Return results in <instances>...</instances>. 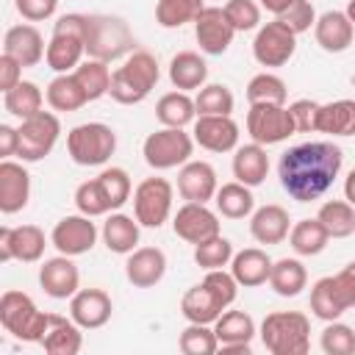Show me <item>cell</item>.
<instances>
[{
  "instance_id": "obj_21",
  "label": "cell",
  "mask_w": 355,
  "mask_h": 355,
  "mask_svg": "<svg viewBox=\"0 0 355 355\" xmlns=\"http://www.w3.org/2000/svg\"><path fill=\"white\" fill-rule=\"evenodd\" d=\"M166 275V255L158 247H136L125 261V277L136 288H153Z\"/></svg>"
},
{
  "instance_id": "obj_51",
  "label": "cell",
  "mask_w": 355,
  "mask_h": 355,
  "mask_svg": "<svg viewBox=\"0 0 355 355\" xmlns=\"http://www.w3.org/2000/svg\"><path fill=\"white\" fill-rule=\"evenodd\" d=\"M222 8L227 14L230 25L236 28V33L261 28V3H255V0H227Z\"/></svg>"
},
{
  "instance_id": "obj_32",
  "label": "cell",
  "mask_w": 355,
  "mask_h": 355,
  "mask_svg": "<svg viewBox=\"0 0 355 355\" xmlns=\"http://www.w3.org/2000/svg\"><path fill=\"white\" fill-rule=\"evenodd\" d=\"M44 97H47V105H50L53 111H58V114H72V111H78V108H83V105L89 103V97H86L83 86L78 83L75 72L55 75V78L47 83Z\"/></svg>"
},
{
  "instance_id": "obj_52",
  "label": "cell",
  "mask_w": 355,
  "mask_h": 355,
  "mask_svg": "<svg viewBox=\"0 0 355 355\" xmlns=\"http://www.w3.org/2000/svg\"><path fill=\"white\" fill-rule=\"evenodd\" d=\"M277 19L286 22V25L300 36V33H305V31H311V28L316 25V8H313L311 0H294Z\"/></svg>"
},
{
  "instance_id": "obj_31",
  "label": "cell",
  "mask_w": 355,
  "mask_h": 355,
  "mask_svg": "<svg viewBox=\"0 0 355 355\" xmlns=\"http://www.w3.org/2000/svg\"><path fill=\"white\" fill-rule=\"evenodd\" d=\"M169 80L180 92L202 89L205 80H208V64H205V58L200 53H194V50L175 53L172 61H169Z\"/></svg>"
},
{
  "instance_id": "obj_26",
  "label": "cell",
  "mask_w": 355,
  "mask_h": 355,
  "mask_svg": "<svg viewBox=\"0 0 355 355\" xmlns=\"http://www.w3.org/2000/svg\"><path fill=\"white\" fill-rule=\"evenodd\" d=\"M250 233L258 244H280L291 233V219L283 205H261L250 216Z\"/></svg>"
},
{
  "instance_id": "obj_14",
  "label": "cell",
  "mask_w": 355,
  "mask_h": 355,
  "mask_svg": "<svg viewBox=\"0 0 355 355\" xmlns=\"http://www.w3.org/2000/svg\"><path fill=\"white\" fill-rule=\"evenodd\" d=\"M94 241H97V225L92 222V216H86L80 211L58 219L55 227H53V233H50V244L61 255H69V258H78V255L92 252Z\"/></svg>"
},
{
  "instance_id": "obj_13",
  "label": "cell",
  "mask_w": 355,
  "mask_h": 355,
  "mask_svg": "<svg viewBox=\"0 0 355 355\" xmlns=\"http://www.w3.org/2000/svg\"><path fill=\"white\" fill-rule=\"evenodd\" d=\"M297 50V33L280 22L277 17L272 22H263L255 31L252 39V58L261 67H286Z\"/></svg>"
},
{
  "instance_id": "obj_6",
  "label": "cell",
  "mask_w": 355,
  "mask_h": 355,
  "mask_svg": "<svg viewBox=\"0 0 355 355\" xmlns=\"http://www.w3.org/2000/svg\"><path fill=\"white\" fill-rule=\"evenodd\" d=\"M258 336L272 355H305L311 347V322L300 311H275L266 313Z\"/></svg>"
},
{
  "instance_id": "obj_24",
  "label": "cell",
  "mask_w": 355,
  "mask_h": 355,
  "mask_svg": "<svg viewBox=\"0 0 355 355\" xmlns=\"http://www.w3.org/2000/svg\"><path fill=\"white\" fill-rule=\"evenodd\" d=\"M31 200V175L22 164L3 158L0 161V211L17 214Z\"/></svg>"
},
{
  "instance_id": "obj_38",
  "label": "cell",
  "mask_w": 355,
  "mask_h": 355,
  "mask_svg": "<svg viewBox=\"0 0 355 355\" xmlns=\"http://www.w3.org/2000/svg\"><path fill=\"white\" fill-rule=\"evenodd\" d=\"M330 241V233L324 230V225L313 216V219H300L291 225V233H288V244L297 255H319Z\"/></svg>"
},
{
  "instance_id": "obj_40",
  "label": "cell",
  "mask_w": 355,
  "mask_h": 355,
  "mask_svg": "<svg viewBox=\"0 0 355 355\" xmlns=\"http://www.w3.org/2000/svg\"><path fill=\"white\" fill-rule=\"evenodd\" d=\"M214 333L222 344H252L255 338V322L244 311H222V316L214 322Z\"/></svg>"
},
{
  "instance_id": "obj_49",
  "label": "cell",
  "mask_w": 355,
  "mask_h": 355,
  "mask_svg": "<svg viewBox=\"0 0 355 355\" xmlns=\"http://www.w3.org/2000/svg\"><path fill=\"white\" fill-rule=\"evenodd\" d=\"M75 205H78L80 214H86V216H92V219H94V216H105V214L114 211L97 178L83 180V183L75 189Z\"/></svg>"
},
{
  "instance_id": "obj_34",
  "label": "cell",
  "mask_w": 355,
  "mask_h": 355,
  "mask_svg": "<svg viewBox=\"0 0 355 355\" xmlns=\"http://www.w3.org/2000/svg\"><path fill=\"white\" fill-rule=\"evenodd\" d=\"M216 214L225 216V219H244V216H252L255 211V197H252V189L233 180V183H222L216 189Z\"/></svg>"
},
{
  "instance_id": "obj_25",
  "label": "cell",
  "mask_w": 355,
  "mask_h": 355,
  "mask_svg": "<svg viewBox=\"0 0 355 355\" xmlns=\"http://www.w3.org/2000/svg\"><path fill=\"white\" fill-rule=\"evenodd\" d=\"M313 36L324 53H344L355 39V25L344 11H324L322 17H316Z\"/></svg>"
},
{
  "instance_id": "obj_11",
  "label": "cell",
  "mask_w": 355,
  "mask_h": 355,
  "mask_svg": "<svg viewBox=\"0 0 355 355\" xmlns=\"http://www.w3.org/2000/svg\"><path fill=\"white\" fill-rule=\"evenodd\" d=\"M244 125H247L250 139L258 141V144H263V147L280 144V141H286L288 136L297 133L288 105H272V103H255V105H250Z\"/></svg>"
},
{
  "instance_id": "obj_12",
  "label": "cell",
  "mask_w": 355,
  "mask_h": 355,
  "mask_svg": "<svg viewBox=\"0 0 355 355\" xmlns=\"http://www.w3.org/2000/svg\"><path fill=\"white\" fill-rule=\"evenodd\" d=\"M61 136V122L53 111H39L28 119H22L19 125V150L17 155L25 161V164H36L42 158H47L55 147Z\"/></svg>"
},
{
  "instance_id": "obj_43",
  "label": "cell",
  "mask_w": 355,
  "mask_h": 355,
  "mask_svg": "<svg viewBox=\"0 0 355 355\" xmlns=\"http://www.w3.org/2000/svg\"><path fill=\"white\" fill-rule=\"evenodd\" d=\"M111 75H114V72L108 69V64H105V61H97V58H86V61H80L78 69H75V78H78V83L83 86L89 103L108 94V89H111Z\"/></svg>"
},
{
  "instance_id": "obj_23",
  "label": "cell",
  "mask_w": 355,
  "mask_h": 355,
  "mask_svg": "<svg viewBox=\"0 0 355 355\" xmlns=\"http://www.w3.org/2000/svg\"><path fill=\"white\" fill-rule=\"evenodd\" d=\"M3 53L11 55V58H17L28 69V67H36L47 55V44H44V39H42V33H39L36 25L22 22V25H14V28L6 31V36H3Z\"/></svg>"
},
{
  "instance_id": "obj_61",
  "label": "cell",
  "mask_w": 355,
  "mask_h": 355,
  "mask_svg": "<svg viewBox=\"0 0 355 355\" xmlns=\"http://www.w3.org/2000/svg\"><path fill=\"white\" fill-rule=\"evenodd\" d=\"M344 14H347V17H349V22L355 25V0H349V3H347V11H344Z\"/></svg>"
},
{
  "instance_id": "obj_28",
  "label": "cell",
  "mask_w": 355,
  "mask_h": 355,
  "mask_svg": "<svg viewBox=\"0 0 355 355\" xmlns=\"http://www.w3.org/2000/svg\"><path fill=\"white\" fill-rule=\"evenodd\" d=\"M233 178L250 189L261 186L269 175V155H266V147L258 144V141H250V144H241L233 150Z\"/></svg>"
},
{
  "instance_id": "obj_33",
  "label": "cell",
  "mask_w": 355,
  "mask_h": 355,
  "mask_svg": "<svg viewBox=\"0 0 355 355\" xmlns=\"http://www.w3.org/2000/svg\"><path fill=\"white\" fill-rule=\"evenodd\" d=\"M155 119L164 128H186L197 119V105L194 97H189V92H166L158 103H155Z\"/></svg>"
},
{
  "instance_id": "obj_59",
  "label": "cell",
  "mask_w": 355,
  "mask_h": 355,
  "mask_svg": "<svg viewBox=\"0 0 355 355\" xmlns=\"http://www.w3.org/2000/svg\"><path fill=\"white\" fill-rule=\"evenodd\" d=\"M250 349H252L250 344H222L219 347L222 355H250Z\"/></svg>"
},
{
  "instance_id": "obj_54",
  "label": "cell",
  "mask_w": 355,
  "mask_h": 355,
  "mask_svg": "<svg viewBox=\"0 0 355 355\" xmlns=\"http://www.w3.org/2000/svg\"><path fill=\"white\" fill-rule=\"evenodd\" d=\"M14 8L22 19L28 22H42L50 19L58 8V0H14Z\"/></svg>"
},
{
  "instance_id": "obj_56",
  "label": "cell",
  "mask_w": 355,
  "mask_h": 355,
  "mask_svg": "<svg viewBox=\"0 0 355 355\" xmlns=\"http://www.w3.org/2000/svg\"><path fill=\"white\" fill-rule=\"evenodd\" d=\"M333 280H336V286H338V291H341L347 308H355V261L347 263L341 272H336Z\"/></svg>"
},
{
  "instance_id": "obj_20",
  "label": "cell",
  "mask_w": 355,
  "mask_h": 355,
  "mask_svg": "<svg viewBox=\"0 0 355 355\" xmlns=\"http://www.w3.org/2000/svg\"><path fill=\"white\" fill-rule=\"evenodd\" d=\"M219 180L208 161H186L178 172V194L186 202H211L216 197Z\"/></svg>"
},
{
  "instance_id": "obj_41",
  "label": "cell",
  "mask_w": 355,
  "mask_h": 355,
  "mask_svg": "<svg viewBox=\"0 0 355 355\" xmlns=\"http://www.w3.org/2000/svg\"><path fill=\"white\" fill-rule=\"evenodd\" d=\"M316 219L324 225L330 239H347L355 233V205L347 200H327L319 205Z\"/></svg>"
},
{
  "instance_id": "obj_55",
  "label": "cell",
  "mask_w": 355,
  "mask_h": 355,
  "mask_svg": "<svg viewBox=\"0 0 355 355\" xmlns=\"http://www.w3.org/2000/svg\"><path fill=\"white\" fill-rule=\"evenodd\" d=\"M22 64L17 61V58H11V55H0V92L6 94L8 89H14L19 80H22Z\"/></svg>"
},
{
  "instance_id": "obj_19",
  "label": "cell",
  "mask_w": 355,
  "mask_h": 355,
  "mask_svg": "<svg viewBox=\"0 0 355 355\" xmlns=\"http://www.w3.org/2000/svg\"><path fill=\"white\" fill-rule=\"evenodd\" d=\"M194 144L208 153H230L239 147V125L233 116H197L191 128Z\"/></svg>"
},
{
  "instance_id": "obj_8",
  "label": "cell",
  "mask_w": 355,
  "mask_h": 355,
  "mask_svg": "<svg viewBox=\"0 0 355 355\" xmlns=\"http://www.w3.org/2000/svg\"><path fill=\"white\" fill-rule=\"evenodd\" d=\"M116 150V133L105 122H83L67 133V153L78 166H103Z\"/></svg>"
},
{
  "instance_id": "obj_2",
  "label": "cell",
  "mask_w": 355,
  "mask_h": 355,
  "mask_svg": "<svg viewBox=\"0 0 355 355\" xmlns=\"http://www.w3.org/2000/svg\"><path fill=\"white\" fill-rule=\"evenodd\" d=\"M236 294H239V283H236L233 272L208 269L205 277L183 294L180 313L186 316V322L214 324L222 316V311H227L236 302Z\"/></svg>"
},
{
  "instance_id": "obj_57",
  "label": "cell",
  "mask_w": 355,
  "mask_h": 355,
  "mask_svg": "<svg viewBox=\"0 0 355 355\" xmlns=\"http://www.w3.org/2000/svg\"><path fill=\"white\" fill-rule=\"evenodd\" d=\"M19 150V128L14 125H0V158H11Z\"/></svg>"
},
{
  "instance_id": "obj_16",
  "label": "cell",
  "mask_w": 355,
  "mask_h": 355,
  "mask_svg": "<svg viewBox=\"0 0 355 355\" xmlns=\"http://www.w3.org/2000/svg\"><path fill=\"white\" fill-rule=\"evenodd\" d=\"M47 247L44 230L39 225H19V227H0V261H22V263H36L42 261Z\"/></svg>"
},
{
  "instance_id": "obj_3",
  "label": "cell",
  "mask_w": 355,
  "mask_h": 355,
  "mask_svg": "<svg viewBox=\"0 0 355 355\" xmlns=\"http://www.w3.org/2000/svg\"><path fill=\"white\" fill-rule=\"evenodd\" d=\"M161 78V69H158V58L147 50H133L122 67L114 69L111 75V100H116L119 105H139L141 100L150 97V92L155 89Z\"/></svg>"
},
{
  "instance_id": "obj_50",
  "label": "cell",
  "mask_w": 355,
  "mask_h": 355,
  "mask_svg": "<svg viewBox=\"0 0 355 355\" xmlns=\"http://www.w3.org/2000/svg\"><path fill=\"white\" fill-rule=\"evenodd\" d=\"M319 347L324 355H355V327L344 322H327L319 336Z\"/></svg>"
},
{
  "instance_id": "obj_27",
  "label": "cell",
  "mask_w": 355,
  "mask_h": 355,
  "mask_svg": "<svg viewBox=\"0 0 355 355\" xmlns=\"http://www.w3.org/2000/svg\"><path fill=\"white\" fill-rule=\"evenodd\" d=\"M83 327L69 316H61V313H50V322H47V330H44V338L39 341L44 352L50 355H78L80 347H83Z\"/></svg>"
},
{
  "instance_id": "obj_30",
  "label": "cell",
  "mask_w": 355,
  "mask_h": 355,
  "mask_svg": "<svg viewBox=\"0 0 355 355\" xmlns=\"http://www.w3.org/2000/svg\"><path fill=\"white\" fill-rule=\"evenodd\" d=\"M103 244L108 247V252H116V255H130L139 244V236H141V225L136 216H128V214H108L105 222H103Z\"/></svg>"
},
{
  "instance_id": "obj_47",
  "label": "cell",
  "mask_w": 355,
  "mask_h": 355,
  "mask_svg": "<svg viewBox=\"0 0 355 355\" xmlns=\"http://www.w3.org/2000/svg\"><path fill=\"white\" fill-rule=\"evenodd\" d=\"M233 255H236V252H233V244H230V239H225L222 233L194 247V263H197L200 269H205V272H208V269H225V266H230Z\"/></svg>"
},
{
  "instance_id": "obj_39",
  "label": "cell",
  "mask_w": 355,
  "mask_h": 355,
  "mask_svg": "<svg viewBox=\"0 0 355 355\" xmlns=\"http://www.w3.org/2000/svg\"><path fill=\"white\" fill-rule=\"evenodd\" d=\"M44 100L47 97L42 94V89L33 80H19L14 89H8L3 94V108L11 116H17V119H28V116H33V114L42 111Z\"/></svg>"
},
{
  "instance_id": "obj_37",
  "label": "cell",
  "mask_w": 355,
  "mask_h": 355,
  "mask_svg": "<svg viewBox=\"0 0 355 355\" xmlns=\"http://www.w3.org/2000/svg\"><path fill=\"white\" fill-rule=\"evenodd\" d=\"M319 133L327 136H355V100H333L319 108Z\"/></svg>"
},
{
  "instance_id": "obj_46",
  "label": "cell",
  "mask_w": 355,
  "mask_h": 355,
  "mask_svg": "<svg viewBox=\"0 0 355 355\" xmlns=\"http://www.w3.org/2000/svg\"><path fill=\"white\" fill-rule=\"evenodd\" d=\"M178 347H180L183 355H214V352H219V338H216V333H214L211 324L189 322L180 330Z\"/></svg>"
},
{
  "instance_id": "obj_22",
  "label": "cell",
  "mask_w": 355,
  "mask_h": 355,
  "mask_svg": "<svg viewBox=\"0 0 355 355\" xmlns=\"http://www.w3.org/2000/svg\"><path fill=\"white\" fill-rule=\"evenodd\" d=\"M114 313V302L103 288H78V294L69 300V316L83 330H97L108 324Z\"/></svg>"
},
{
  "instance_id": "obj_53",
  "label": "cell",
  "mask_w": 355,
  "mask_h": 355,
  "mask_svg": "<svg viewBox=\"0 0 355 355\" xmlns=\"http://www.w3.org/2000/svg\"><path fill=\"white\" fill-rule=\"evenodd\" d=\"M319 108H322V103L308 100V97H300V100H294V103L288 105L297 133H313V130H316V122H319Z\"/></svg>"
},
{
  "instance_id": "obj_60",
  "label": "cell",
  "mask_w": 355,
  "mask_h": 355,
  "mask_svg": "<svg viewBox=\"0 0 355 355\" xmlns=\"http://www.w3.org/2000/svg\"><path fill=\"white\" fill-rule=\"evenodd\" d=\"M344 200L355 205V169H349L347 180H344Z\"/></svg>"
},
{
  "instance_id": "obj_4",
  "label": "cell",
  "mask_w": 355,
  "mask_h": 355,
  "mask_svg": "<svg viewBox=\"0 0 355 355\" xmlns=\"http://www.w3.org/2000/svg\"><path fill=\"white\" fill-rule=\"evenodd\" d=\"M86 55L97 61H116L133 53V33L122 17L111 14H86Z\"/></svg>"
},
{
  "instance_id": "obj_10",
  "label": "cell",
  "mask_w": 355,
  "mask_h": 355,
  "mask_svg": "<svg viewBox=\"0 0 355 355\" xmlns=\"http://www.w3.org/2000/svg\"><path fill=\"white\" fill-rule=\"evenodd\" d=\"M175 189L166 178H144L133 189V216L141 227H161L172 214Z\"/></svg>"
},
{
  "instance_id": "obj_35",
  "label": "cell",
  "mask_w": 355,
  "mask_h": 355,
  "mask_svg": "<svg viewBox=\"0 0 355 355\" xmlns=\"http://www.w3.org/2000/svg\"><path fill=\"white\" fill-rule=\"evenodd\" d=\"M269 286L277 297H297L308 286V269L300 258H280L272 263Z\"/></svg>"
},
{
  "instance_id": "obj_5",
  "label": "cell",
  "mask_w": 355,
  "mask_h": 355,
  "mask_svg": "<svg viewBox=\"0 0 355 355\" xmlns=\"http://www.w3.org/2000/svg\"><path fill=\"white\" fill-rule=\"evenodd\" d=\"M86 14H64L53 22V36L47 42V67L55 72V75H64V72H75L78 64L83 61L86 55Z\"/></svg>"
},
{
  "instance_id": "obj_44",
  "label": "cell",
  "mask_w": 355,
  "mask_h": 355,
  "mask_svg": "<svg viewBox=\"0 0 355 355\" xmlns=\"http://www.w3.org/2000/svg\"><path fill=\"white\" fill-rule=\"evenodd\" d=\"M194 105H197V116H230L236 100L225 83H205L202 89H197Z\"/></svg>"
},
{
  "instance_id": "obj_15",
  "label": "cell",
  "mask_w": 355,
  "mask_h": 355,
  "mask_svg": "<svg viewBox=\"0 0 355 355\" xmlns=\"http://www.w3.org/2000/svg\"><path fill=\"white\" fill-rule=\"evenodd\" d=\"M172 230L178 239L197 247V244L219 236L222 222H219V214L208 208V202H186L178 208V214L172 219Z\"/></svg>"
},
{
  "instance_id": "obj_58",
  "label": "cell",
  "mask_w": 355,
  "mask_h": 355,
  "mask_svg": "<svg viewBox=\"0 0 355 355\" xmlns=\"http://www.w3.org/2000/svg\"><path fill=\"white\" fill-rule=\"evenodd\" d=\"M258 3H261V8H266L269 14L280 17V14H283V11H286V8H288L294 0H258Z\"/></svg>"
},
{
  "instance_id": "obj_9",
  "label": "cell",
  "mask_w": 355,
  "mask_h": 355,
  "mask_svg": "<svg viewBox=\"0 0 355 355\" xmlns=\"http://www.w3.org/2000/svg\"><path fill=\"white\" fill-rule=\"evenodd\" d=\"M191 153H194V136L186 133L183 128H161L150 133L141 144V155L147 166L155 172L183 166L186 161H191Z\"/></svg>"
},
{
  "instance_id": "obj_48",
  "label": "cell",
  "mask_w": 355,
  "mask_h": 355,
  "mask_svg": "<svg viewBox=\"0 0 355 355\" xmlns=\"http://www.w3.org/2000/svg\"><path fill=\"white\" fill-rule=\"evenodd\" d=\"M97 180H100V186H103V191H105V197H108V202H111L114 211H119L130 200V194H133L130 175L122 166H105L97 175Z\"/></svg>"
},
{
  "instance_id": "obj_29",
  "label": "cell",
  "mask_w": 355,
  "mask_h": 355,
  "mask_svg": "<svg viewBox=\"0 0 355 355\" xmlns=\"http://www.w3.org/2000/svg\"><path fill=\"white\" fill-rule=\"evenodd\" d=\"M272 258L266 255V250L261 247H247L241 252L233 255L230 261V272L236 277L239 286L244 288H258L263 283H269V275H272Z\"/></svg>"
},
{
  "instance_id": "obj_1",
  "label": "cell",
  "mask_w": 355,
  "mask_h": 355,
  "mask_svg": "<svg viewBox=\"0 0 355 355\" xmlns=\"http://www.w3.org/2000/svg\"><path fill=\"white\" fill-rule=\"evenodd\" d=\"M344 164V153L333 141H305L288 147L277 161L283 191L297 202L319 200L330 191Z\"/></svg>"
},
{
  "instance_id": "obj_7",
  "label": "cell",
  "mask_w": 355,
  "mask_h": 355,
  "mask_svg": "<svg viewBox=\"0 0 355 355\" xmlns=\"http://www.w3.org/2000/svg\"><path fill=\"white\" fill-rule=\"evenodd\" d=\"M47 322H50V313L39 311L36 302L25 291H17V288L3 291V297H0V324H3L6 333H11L19 341L39 344L44 338Z\"/></svg>"
},
{
  "instance_id": "obj_45",
  "label": "cell",
  "mask_w": 355,
  "mask_h": 355,
  "mask_svg": "<svg viewBox=\"0 0 355 355\" xmlns=\"http://www.w3.org/2000/svg\"><path fill=\"white\" fill-rule=\"evenodd\" d=\"M202 8H205L202 0H158L155 22L161 28H183L186 22H194Z\"/></svg>"
},
{
  "instance_id": "obj_36",
  "label": "cell",
  "mask_w": 355,
  "mask_h": 355,
  "mask_svg": "<svg viewBox=\"0 0 355 355\" xmlns=\"http://www.w3.org/2000/svg\"><path fill=\"white\" fill-rule=\"evenodd\" d=\"M311 311L322 322H336V319H341L344 311H349L344 297H341V291H338V286H336V280H333V275L319 277L311 286Z\"/></svg>"
},
{
  "instance_id": "obj_17",
  "label": "cell",
  "mask_w": 355,
  "mask_h": 355,
  "mask_svg": "<svg viewBox=\"0 0 355 355\" xmlns=\"http://www.w3.org/2000/svg\"><path fill=\"white\" fill-rule=\"evenodd\" d=\"M236 28L230 25L225 8L219 6H205L200 17L194 19V39L205 55H222L233 44Z\"/></svg>"
},
{
  "instance_id": "obj_42",
  "label": "cell",
  "mask_w": 355,
  "mask_h": 355,
  "mask_svg": "<svg viewBox=\"0 0 355 355\" xmlns=\"http://www.w3.org/2000/svg\"><path fill=\"white\" fill-rule=\"evenodd\" d=\"M247 100L250 105L255 103H272V105H286L288 100V86L280 75L275 72H258L247 83Z\"/></svg>"
},
{
  "instance_id": "obj_18",
  "label": "cell",
  "mask_w": 355,
  "mask_h": 355,
  "mask_svg": "<svg viewBox=\"0 0 355 355\" xmlns=\"http://www.w3.org/2000/svg\"><path fill=\"white\" fill-rule=\"evenodd\" d=\"M39 286L53 300H72L80 288V272L69 255L58 252L39 266Z\"/></svg>"
}]
</instances>
